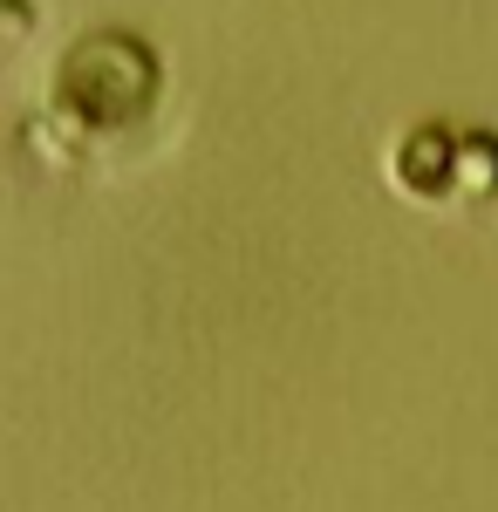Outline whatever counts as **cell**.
Returning a JSON list of instances; mask_svg holds the SVG:
<instances>
[{"instance_id": "1", "label": "cell", "mask_w": 498, "mask_h": 512, "mask_svg": "<svg viewBox=\"0 0 498 512\" xmlns=\"http://www.w3.org/2000/svg\"><path fill=\"white\" fill-rule=\"evenodd\" d=\"M157 103V55L130 35H89L69 48L62 82H55V110L82 130H123L144 123Z\"/></svg>"}, {"instance_id": "2", "label": "cell", "mask_w": 498, "mask_h": 512, "mask_svg": "<svg viewBox=\"0 0 498 512\" xmlns=\"http://www.w3.org/2000/svg\"><path fill=\"white\" fill-rule=\"evenodd\" d=\"M396 185L410 198H444L458 192V144L437 137V130H410L403 151H396Z\"/></svg>"}, {"instance_id": "3", "label": "cell", "mask_w": 498, "mask_h": 512, "mask_svg": "<svg viewBox=\"0 0 498 512\" xmlns=\"http://www.w3.org/2000/svg\"><path fill=\"white\" fill-rule=\"evenodd\" d=\"M458 185L464 192H498V137H464L458 144Z\"/></svg>"}]
</instances>
